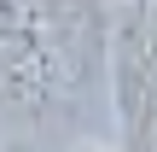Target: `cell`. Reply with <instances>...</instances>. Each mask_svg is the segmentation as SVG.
<instances>
[{"mask_svg": "<svg viewBox=\"0 0 157 152\" xmlns=\"http://www.w3.org/2000/svg\"><path fill=\"white\" fill-rule=\"evenodd\" d=\"M87 18L76 0H0V94L41 105L82 82Z\"/></svg>", "mask_w": 157, "mask_h": 152, "instance_id": "cell-1", "label": "cell"}, {"mask_svg": "<svg viewBox=\"0 0 157 152\" xmlns=\"http://www.w3.org/2000/svg\"><path fill=\"white\" fill-rule=\"evenodd\" d=\"M111 76L122 105V135L134 152H157V0H134L111 41Z\"/></svg>", "mask_w": 157, "mask_h": 152, "instance_id": "cell-2", "label": "cell"}, {"mask_svg": "<svg viewBox=\"0 0 157 152\" xmlns=\"http://www.w3.org/2000/svg\"><path fill=\"white\" fill-rule=\"evenodd\" d=\"M76 152H117V146H99V141H82Z\"/></svg>", "mask_w": 157, "mask_h": 152, "instance_id": "cell-3", "label": "cell"}]
</instances>
